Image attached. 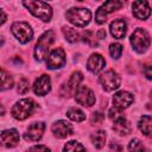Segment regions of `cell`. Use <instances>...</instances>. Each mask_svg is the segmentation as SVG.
Returning <instances> with one entry per match:
<instances>
[{"label": "cell", "instance_id": "obj_1", "mask_svg": "<svg viewBox=\"0 0 152 152\" xmlns=\"http://www.w3.org/2000/svg\"><path fill=\"white\" fill-rule=\"evenodd\" d=\"M23 5L37 18L42 19L43 21H50L52 17L51 6L44 1H24Z\"/></svg>", "mask_w": 152, "mask_h": 152}, {"label": "cell", "instance_id": "obj_2", "mask_svg": "<svg viewBox=\"0 0 152 152\" xmlns=\"http://www.w3.org/2000/svg\"><path fill=\"white\" fill-rule=\"evenodd\" d=\"M53 39H55L53 31H46L40 36V38L38 39V42L34 46V58L37 61L42 62L45 59V57L48 56V51H49L51 44L53 43Z\"/></svg>", "mask_w": 152, "mask_h": 152}, {"label": "cell", "instance_id": "obj_3", "mask_svg": "<svg viewBox=\"0 0 152 152\" xmlns=\"http://www.w3.org/2000/svg\"><path fill=\"white\" fill-rule=\"evenodd\" d=\"M65 18L72 25L78 26V27H83L90 21L91 13L88 8H76V7H74V8H70L65 13Z\"/></svg>", "mask_w": 152, "mask_h": 152}, {"label": "cell", "instance_id": "obj_4", "mask_svg": "<svg viewBox=\"0 0 152 152\" xmlns=\"http://www.w3.org/2000/svg\"><path fill=\"white\" fill-rule=\"evenodd\" d=\"M34 107H36V103L33 102L32 99H23L13 106L12 116L17 120H25L32 114Z\"/></svg>", "mask_w": 152, "mask_h": 152}, {"label": "cell", "instance_id": "obj_5", "mask_svg": "<svg viewBox=\"0 0 152 152\" xmlns=\"http://www.w3.org/2000/svg\"><path fill=\"white\" fill-rule=\"evenodd\" d=\"M151 39L148 33L144 30V28H137L132 36H131V44L132 48L138 52V53H142L147 50V48L150 46Z\"/></svg>", "mask_w": 152, "mask_h": 152}, {"label": "cell", "instance_id": "obj_6", "mask_svg": "<svg viewBox=\"0 0 152 152\" xmlns=\"http://www.w3.org/2000/svg\"><path fill=\"white\" fill-rule=\"evenodd\" d=\"M11 31L14 34V37L23 44L28 43L33 37V31H32L31 26L27 23H24V21L14 23L11 27Z\"/></svg>", "mask_w": 152, "mask_h": 152}, {"label": "cell", "instance_id": "obj_7", "mask_svg": "<svg viewBox=\"0 0 152 152\" xmlns=\"http://www.w3.org/2000/svg\"><path fill=\"white\" fill-rule=\"evenodd\" d=\"M120 76L114 70H108L100 76V83L106 91H113L120 86Z\"/></svg>", "mask_w": 152, "mask_h": 152}, {"label": "cell", "instance_id": "obj_8", "mask_svg": "<svg viewBox=\"0 0 152 152\" xmlns=\"http://www.w3.org/2000/svg\"><path fill=\"white\" fill-rule=\"evenodd\" d=\"M75 100L84 106V107H90L95 103V95L91 89H89L86 86H80L78 89L75 91Z\"/></svg>", "mask_w": 152, "mask_h": 152}, {"label": "cell", "instance_id": "obj_9", "mask_svg": "<svg viewBox=\"0 0 152 152\" xmlns=\"http://www.w3.org/2000/svg\"><path fill=\"white\" fill-rule=\"evenodd\" d=\"M82 80H83V75H82V72H80V71H75V72H72V75L70 76L69 82L65 83V84L62 87V90H61L62 95L69 97L74 91H76V90L78 89L80 83L82 82Z\"/></svg>", "mask_w": 152, "mask_h": 152}, {"label": "cell", "instance_id": "obj_10", "mask_svg": "<svg viewBox=\"0 0 152 152\" xmlns=\"http://www.w3.org/2000/svg\"><path fill=\"white\" fill-rule=\"evenodd\" d=\"M65 63V52L63 49L57 48L55 49L48 57L46 65L49 69H59Z\"/></svg>", "mask_w": 152, "mask_h": 152}, {"label": "cell", "instance_id": "obj_11", "mask_svg": "<svg viewBox=\"0 0 152 152\" xmlns=\"http://www.w3.org/2000/svg\"><path fill=\"white\" fill-rule=\"evenodd\" d=\"M45 129V125L43 122H33L28 126L26 133L24 134V138L26 141H38Z\"/></svg>", "mask_w": 152, "mask_h": 152}, {"label": "cell", "instance_id": "obj_12", "mask_svg": "<svg viewBox=\"0 0 152 152\" xmlns=\"http://www.w3.org/2000/svg\"><path fill=\"white\" fill-rule=\"evenodd\" d=\"M134 101V97L131 93L128 91H125V90H121V91H118L114 97H113V103H114V107L119 108V109H124V108H127L132 104V102Z\"/></svg>", "mask_w": 152, "mask_h": 152}, {"label": "cell", "instance_id": "obj_13", "mask_svg": "<svg viewBox=\"0 0 152 152\" xmlns=\"http://www.w3.org/2000/svg\"><path fill=\"white\" fill-rule=\"evenodd\" d=\"M50 89H51V81H50L49 75H45V74L42 75V76H39L36 80L34 84H33V91H34V94L40 95V96L46 95L50 91Z\"/></svg>", "mask_w": 152, "mask_h": 152}, {"label": "cell", "instance_id": "obj_14", "mask_svg": "<svg viewBox=\"0 0 152 152\" xmlns=\"http://www.w3.org/2000/svg\"><path fill=\"white\" fill-rule=\"evenodd\" d=\"M51 129H52L53 135L57 137V138H59V139L66 138L68 135H70V134L72 133V126H71L69 122L64 121V120L56 121V122L52 125Z\"/></svg>", "mask_w": 152, "mask_h": 152}, {"label": "cell", "instance_id": "obj_15", "mask_svg": "<svg viewBox=\"0 0 152 152\" xmlns=\"http://www.w3.org/2000/svg\"><path fill=\"white\" fill-rule=\"evenodd\" d=\"M104 65H106V61H104L103 56L100 53H93L88 58V62H87V68L93 74L100 72L104 68Z\"/></svg>", "mask_w": 152, "mask_h": 152}, {"label": "cell", "instance_id": "obj_16", "mask_svg": "<svg viewBox=\"0 0 152 152\" xmlns=\"http://www.w3.org/2000/svg\"><path fill=\"white\" fill-rule=\"evenodd\" d=\"M132 10L134 17L138 19H146L151 14V8L146 1H141V0L134 1L132 4Z\"/></svg>", "mask_w": 152, "mask_h": 152}, {"label": "cell", "instance_id": "obj_17", "mask_svg": "<svg viewBox=\"0 0 152 152\" xmlns=\"http://www.w3.org/2000/svg\"><path fill=\"white\" fill-rule=\"evenodd\" d=\"M1 142L5 147H14L19 142V133L17 129H6L1 133Z\"/></svg>", "mask_w": 152, "mask_h": 152}, {"label": "cell", "instance_id": "obj_18", "mask_svg": "<svg viewBox=\"0 0 152 152\" xmlns=\"http://www.w3.org/2000/svg\"><path fill=\"white\" fill-rule=\"evenodd\" d=\"M110 33L114 38L116 39H122L125 36H126V32H127V26H126V23L125 20L122 19H115L110 23Z\"/></svg>", "mask_w": 152, "mask_h": 152}, {"label": "cell", "instance_id": "obj_19", "mask_svg": "<svg viewBox=\"0 0 152 152\" xmlns=\"http://www.w3.org/2000/svg\"><path fill=\"white\" fill-rule=\"evenodd\" d=\"M113 129H114L119 135H127V134L131 133V125H129V122L122 116V118H119V119L114 120Z\"/></svg>", "mask_w": 152, "mask_h": 152}, {"label": "cell", "instance_id": "obj_20", "mask_svg": "<svg viewBox=\"0 0 152 152\" xmlns=\"http://www.w3.org/2000/svg\"><path fill=\"white\" fill-rule=\"evenodd\" d=\"M138 127L140 129V132L148 137V138H152V118L148 116V115H142L140 119H139V122H138Z\"/></svg>", "mask_w": 152, "mask_h": 152}, {"label": "cell", "instance_id": "obj_21", "mask_svg": "<svg viewBox=\"0 0 152 152\" xmlns=\"http://www.w3.org/2000/svg\"><path fill=\"white\" fill-rule=\"evenodd\" d=\"M66 116L72 120V121H76V122H81L86 119V114L80 109V108H76V107H72L70 109H68L66 112Z\"/></svg>", "mask_w": 152, "mask_h": 152}, {"label": "cell", "instance_id": "obj_22", "mask_svg": "<svg viewBox=\"0 0 152 152\" xmlns=\"http://www.w3.org/2000/svg\"><path fill=\"white\" fill-rule=\"evenodd\" d=\"M91 142L96 148H102L106 142V133L103 131H97L91 134Z\"/></svg>", "mask_w": 152, "mask_h": 152}, {"label": "cell", "instance_id": "obj_23", "mask_svg": "<svg viewBox=\"0 0 152 152\" xmlns=\"http://www.w3.org/2000/svg\"><path fill=\"white\" fill-rule=\"evenodd\" d=\"M122 6H124V2H122V1L112 0V1H107V2H104V4L101 6V8H102L103 12L107 14V13L114 12V11H116V10H120Z\"/></svg>", "mask_w": 152, "mask_h": 152}, {"label": "cell", "instance_id": "obj_24", "mask_svg": "<svg viewBox=\"0 0 152 152\" xmlns=\"http://www.w3.org/2000/svg\"><path fill=\"white\" fill-rule=\"evenodd\" d=\"M13 86V78L12 76L4 69H1V90H6L12 88Z\"/></svg>", "mask_w": 152, "mask_h": 152}, {"label": "cell", "instance_id": "obj_25", "mask_svg": "<svg viewBox=\"0 0 152 152\" xmlns=\"http://www.w3.org/2000/svg\"><path fill=\"white\" fill-rule=\"evenodd\" d=\"M62 31H63V34H64L65 39H66L68 42H70V43H75V42H77L78 38H80L78 33H77L76 30H74L72 27H68V26H65V27H63Z\"/></svg>", "mask_w": 152, "mask_h": 152}, {"label": "cell", "instance_id": "obj_26", "mask_svg": "<svg viewBox=\"0 0 152 152\" xmlns=\"http://www.w3.org/2000/svg\"><path fill=\"white\" fill-rule=\"evenodd\" d=\"M63 152H86V148L77 141H69L65 144L64 148H63Z\"/></svg>", "mask_w": 152, "mask_h": 152}, {"label": "cell", "instance_id": "obj_27", "mask_svg": "<svg viewBox=\"0 0 152 152\" xmlns=\"http://www.w3.org/2000/svg\"><path fill=\"white\" fill-rule=\"evenodd\" d=\"M128 151L129 152H145V147L139 139L134 138L128 144Z\"/></svg>", "mask_w": 152, "mask_h": 152}, {"label": "cell", "instance_id": "obj_28", "mask_svg": "<svg viewBox=\"0 0 152 152\" xmlns=\"http://www.w3.org/2000/svg\"><path fill=\"white\" fill-rule=\"evenodd\" d=\"M121 52H122V45L119 44V43H112L109 45V53L113 58H119L121 56Z\"/></svg>", "mask_w": 152, "mask_h": 152}, {"label": "cell", "instance_id": "obj_29", "mask_svg": "<svg viewBox=\"0 0 152 152\" xmlns=\"http://www.w3.org/2000/svg\"><path fill=\"white\" fill-rule=\"evenodd\" d=\"M81 37H82V40H83L84 43H88V44L91 45V46L97 45V43L95 42V38H94V33H93V32H90V31H84Z\"/></svg>", "mask_w": 152, "mask_h": 152}, {"label": "cell", "instance_id": "obj_30", "mask_svg": "<svg viewBox=\"0 0 152 152\" xmlns=\"http://www.w3.org/2000/svg\"><path fill=\"white\" fill-rule=\"evenodd\" d=\"M27 90H28V81L25 77H23V78H20V81L18 83V93L25 94Z\"/></svg>", "mask_w": 152, "mask_h": 152}, {"label": "cell", "instance_id": "obj_31", "mask_svg": "<svg viewBox=\"0 0 152 152\" xmlns=\"http://www.w3.org/2000/svg\"><path fill=\"white\" fill-rule=\"evenodd\" d=\"M106 17L107 14L103 12V10L100 7L97 11H96V14H95V19H96V23L97 24H103L106 21Z\"/></svg>", "mask_w": 152, "mask_h": 152}, {"label": "cell", "instance_id": "obj_32", "mask_svg": "<svg viewBox=\"0 0 152 152\" xmlns=\"http://www.w3.org/2000/svg\"><path fill=\"white\" fill-rule=\"evenodd\" d=\"M121 109H119V108H116V107H114V108H112L110 110H109V118L112 119V120H116V119H119V118H122V115H121V112H120Z\"/></svg>", "mask_w": 152, "mask_h": 152}, {"label": "cell", "instance_id": "obj_33", "mask_svg": "<svg viewBox=\"0 0 152 152\" xmlns=\"http://www.w3.org/2000/svg\"><path fill=\"white\" fill-rule=\"evenodd\" d=\"M103 119H104V115L100 112H95L91 115V122L93 124H101L103 121Z\"/></svg>", "mask_w": 152, "mask_h": 152}, {"label": "cell", "instance_id": "obj_34", "mask_svg": "<svg viewBox=\"0 0 152 152\" xmlns=\"http://www.w3.org/2000/svg\"><path fill=\"white\" fill-rule=\"evenodd\" d=\"M28 152H50V148L44 145H36V146L31 147Z\"/></svg>", "mask_w": 152, "mask_h": 152}, {"label": "cell", "instance_id": "obj_35", "mask_svg": "<svg viewBox=\"0 0 152 152\" xmlns=\"http://www.w3.org/2000/svg\"><path fill=\"white\" fill-rule=\"evenodd\" d=\"M109 150H110V152H121V151H122V146H121L119 142L113 141V142H110V145H109Z\"/></svg>", "mask_w": 152, "mask_h": 152}, {"label": "cell", "instance_id": "obj_36", "mask_svg": "<svg viewBox=\"0 0 152 152\" xmlns=\"http://www.w3.org/2000/svg\"><path fill=\"white\" fill-rule=\"evenodd\" d=\"M144 75L146 76V78L152 80V65H147L144 69Z\"/></svg>", "mask_w": 152, "mask_h": 152}, {"label": "cell", "instance_id": "obj_37", "mask_svg": "<svg viewBox=\"0 0 152 152\" xmlns=\"http://www.w3.org/2000/svg\"><path fill=\"white\" fill-rule=\"evenodd\" d=\"M106 37V32H104V30H99V32H97V38L99 39H103Z\"/></svg>", "mask_w": 152, "mask_h": 152}, {"label": "cell", "instance_id": "obj_38", "mask_svg": "<svg viewBox=\"0 0 152 152\" xmlns=\"http://www.w3.org/2000/svg\"><path fill=\"white\" fill-rule=\"evenodd\" d=\"M1 15H2V19H1V25H2L6 21V14H5V12L2 10H1Z\"/></svg>", "mask_w": 152, "mask_h": 152}]
</instances>
